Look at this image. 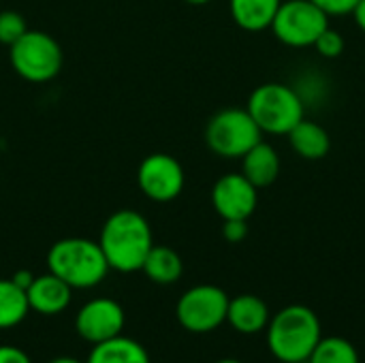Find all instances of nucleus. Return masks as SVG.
I'll list each match as a JSON object with an SVG mask.
<instances>
[{
  "instance_id": "nucleus-13",
  "label": "nucleus",
  "mask_w": 365,
  "mask_h": 363,
  "mask_svg": "<svg viewBox=\"0 0 365 363\" xmlns=\"http://www.w3.org/2000/svg\"><path fill=\"white\" fill-rule=\"evenodd\" d=\"M269 319H272L269 308L259 295L242 293L229 300L227 323L242 336H255L265 332Z\"/></svg>"
},
{
  "instance_id": "nucleus-3",
  "label": "nucleus",
  "mask_w": 365,
  "mask_h": 363,
  "mask_svg": "<svg viewBox=\"0 0 365 363\" xmlns=\"http://www.w3.org/2000/svg\"><path fill=\"white\" fill-rule=\"evenodd\" d=\"M47 267L71 289H94L109 274V263L98 242L88 237L58 240L47 252Z\"/></svg>"
},
{
  "instance_id": "nucleus-21",
  "label": "nucleus",
  "mask_w": 365,
  "mask_h": 363,
  "mask_svg": "<svg viewBox=\"0 0 365 363\" xmlns=\"http://www.w3.org/2000/svg\"><path fill=\"white\" fill-rule=\"evenodd\" d=\"M28 30L26 19L17 11H0V43L11 47Z\"/></svg>"
},
{
  "instance_id": "nucleus-9",
  "label": "nucleus",
  "mask_w": 365,
  "mask_h": 363,
  "mask_svg": "<svg viewBox=\"0 0 365 363\" xmlns=\"http://www.w3.org/2000/svg\"><path fill=\"white\" fill-rule=\"evenodd\" d=\"M184 182H186L184 167L171 154L154 152L139 163L137 184L141 193L156 203H167L178 199L184 190Z\"/></svg>"
},
{
  "instance_id": "nucleus-26",
  "label": "nucleus",
  "mask_w": 365,
  "mask_h": 363,
  "mask_svg": "<svg viewBox=\"0 0 365 363\" xmlns=\"http://www.w3.org/2000/svg\"><path fill=\"white\" fill-rule=\"evenodd\" d=\"M11 280L17 285V287H21L24 291L32 285V280H34V274L30 272V270H17L13 276H11Z\"/></svg>"
},
{
  "instance_id": "nucleus-28",
  "label": "nucleus",
  "mask_w": 365,
  "mask_h": 363,
  "mask_svg": "<svg viewBox=\"0 0 365 363\" xmlns=\"http://www.w3.org/2000/svg\"><path fill=\"white\" fill-rule=\"evenodd\" d=\"M49 363H86V362H81V359H75V357H56V359H51Z\"/></svg>"
},
{
  "instance_id": "nucleus-8",
  "label": "nucleus",
  "mask_w": 365,
  "mask_h": 363,
  "mask_svg": "<svg viewBox=\"0 0 365 363\" xmlns=\"http://www.w3.org/2000/svg\"><path fill=\"white\" fill-rule=\"evenodd\" d=\"M229 300L231 297L216 285L190 287L178 300V323L190 334H210L227 323Z\"/></svg>"
},
{
  "instance_id": "nucleus-7",
  "label": "nucleus",
  "mask_w": 365,
  "mask_h": 363,
  "mask_svg": "<svg viewBox=\"0 0 365 363\" xmlns=\"http://www.w3.org/2000/svg\"><path fill=\"white\" fill-rule=\"evenodd\" d=\"M329 28V15L312 0H282L269 30L287 47H312Z\"/></svg>"
},
{
  "instance_id": "nucleus-1",
  "label": "nucleus",
  "mask_w": 365,
  "mask_h": 363,
  "mask_svg": "<svg viewBox=\"0 0 365 363\" xmlns=\"http://www.w3.org/2000/svg\"><path fill=\"white\" fill-rule=\"evenodd\" d=\"M98 246L109 263V270L122 274L139 272L154 246L152 227L143 214L135 210H118L105 220L98 235Z\"/></svg>"
},
{
  "instance_id": "nucleus-15",
  "label": "nucleus",
  "mask_w": 365,
  "mask_h": 363,
  "mask_svg": "<svg viewBox=\"0 0 365 363\" xmlns=\"http://www.w3.org/2000/svg\"><path fill=\"white\" fill-rule=\"evenodd\" d=\"M293 152L306 160H321L329 154L331 150V137L329 133L314 120H302L291 128L287 135Z\"/></svg>"
},
{
  "instance_id": "nucleus-25",
  "label": "nucleus",
  "mask_w": 365,
  "mask_h": 363,
  "mask_svg": "<svg viewBox=\"0 0 365 363\" xmlns=\"http://www.w3.org/2000/svg\"><path fill=\"white\" fill-rule=\"evenodd\" d=\"M0 363H32L28 353L13 344H0Z\"/></svg>"
},
{
  "instance_id": "nucleus-20",
  "label": "nucleus",
  "mask_w": 365,
  "mask_h": 363,
  "mask_svg": "<svg viewBox=\"0 0 365 363\" xmlns=\"http://www.w3.org/2000/svg\"><path fill=\"white\" fill-rule=\"evenodd\" d=\"M306 363H361L355 344L342 336H323Z\"/></svg>"
},
{
  "instance_id": "nucleus-2",
  "label": "nucleus",
  "mask_w": 365,
  "mask_h": 363,
  "mask_svg": "<svg viewBox=\"0 0 365 363\" xmlns=\"http://www.w3.org/2000/svg\"><path fill=\"white\" fill-rule=\"evenodd\" d=\"M265 338L274 359L280 363H306L323 338L321 319L304 304L284 306L269 319Z\"/></svg>"
},
{
  "instance_id": "nucleus-11",
  "label": "nucleus",
  "mask_w": 365,
  "mask_h": 363,
  "mask_svg": "<svg viewBox=\"0 0 365 363\" xmlns=\"http://www.w3.org/2000/svg\"><path fill=\"white\" fill-rule=\"evenodd\" d=\"M259 203V188L240 171L216 180L212 205L222 220H248Z\"/></svg>"
},
{
  "instance_id": "nucleus-16",
  "label": "nucleus",
  "mask_w": 365,
  "mask_h": 363,
  "mask_svg": "<svg viewBox=\"0 0 365 363\" xmlns=\"http://www.w3.org/2000/svg\"><path fill=\"white\" fill-rule=\"evenodd\" d=\"M282 0H229L233 21L246 32L269 30Z\"/></svg>"
},
{
  "instance_id": "nucleus-17",
  "label": "nucleus",
  "mask_w": 365,
  "mask_h": 363,
  "mask_svg": "<svg viewBox=\"0 0 365 363\" xmlns=\"http://www.w3.org/2000/svg\"><path fill=\"white\" fill-rule=\"evenodd\" d=\"M86 363H152L150 353L143 344H139L133 338L115 336L111 340L92 344V351Z\"/></svg>"
},
{
  "instance_id": "nucleus-29",
  "label": "nucleus",
  "mask_w": 365,
  "mask_h": 363,
  "mask_svg": "<svg viewBox=\"0 0 365 363\" xmlns=\"http://www.w3.org/2000/svg\"><path fill=\"white\" fill-rule=\"evenodd\" d=\"M184 2L195 4V6H203V4H207V2H212V0H184Z\"/></svg>"
},
{
  "instance_id": "nucleus-6",
  "label": "nucleus",
  "mask_w": 365,
  "mask_h": 363,
  "mask_svg": "<svg viewBox=\"0 0 365 363\" xmlns=\"http://www.w3.org/2000/svg\"><path fill=\"white\" fill-rule=\"evenodd\" d=\"M261 139L263 133L246 107L220 109L205 124V143L220 158H242Z\"/></svg>"
},
{
  "instance_id": "nucleus-10",
  "label": "nucleus",
  "mask_w": 365,
  "mask_h": 363,
  "mask_svg": "<svg viewBox=\"0 0 365 363\" xmlns=\"http://www.w3.org/2000/svg\"><path fill=\"white\" fill-rule=\"evenodd\" d=\"M126 315L120 302L111 297H94L86 302L75 317V332L83 342L98 344L124 332Z\"/></svg>"
},
{
  "instance_id": "nucleus-23",
  "label": "nucleus",
  "mask_w": 365,
  "mask_h": 363,
  "mask_svg": "<svg viewBox=\"0 0 365 363\" xmlns=\"http://www.w3.org/2000/svg\"><path fill=\"white\" fill-rule=\"evenodd\" d=\"M222 237L229 244H240L248 237V220H222Z\"/></svg>"
},
{
  "instance_id": "nucleus-14",
  "label": "nucleus",
  "mask_w": 365,
  "mask_h": 363,
  "mask_svg": "<svg viewBox=\"0 0 365 363\" xmlns=\"http://www.w3.org/2000/svg\"><path fill=\"white\" fill-rule=\"evenodd\" d=\"M240 160H242V173L257 188L272 186L278 180L280 169H282V160H280L278 150L263 139L252 150H248Z\"/></svg>"
},
{
  "instance_id": "nucleus-22",
  "label": "nucleus",
  "mask_w": 365,
  "mask_h": 363,
  "mask_svg": "<svg viewBox=\"0 0 365 363\" xmlns=\"http://www.w3.org/2000/svg\"><path fill=\"white\" fill-rule=\"evenodd\" d=\"M312 47L317 49V53H319L321 58L334 60V58H340V56L344 53L346 43H344V36H342L338 30H334V28L329 26V28L317 39V43H314Z\"/></svg>"
},
{
  "instance_id": "nucleus-18",
  "label": "nucleus",
  "mask_w": 365,
  "mask_h": 363,
  "mask_svg": "<svg viewBox=\"0 0 365 363\" xmlns=\"http://www.w3.org/2000/svg\"><path fill=\"white\" fill-rule=\"evenodd\" d=\"M141 272L148 276V280H152L154 285H173L182 278L184 274V263L182 257L169 248V246H152V250L148 252Z\"/></svg>"
},
{
  "instance_id": "nucleus-4",
  "label": "nucleus",
  "mask_w": 365,
  "mask_h": 363,
  "mask_svg": "<svg viewBox=\"0 0 365 363\" xmlns=\"http://www.w3.org/2000/svg\"><path fill=\"white\" fill-rule=\"evenodd\" d=\"M246 109L261 133L267 135H289L291 128L306 118V105L297 90L280 81L257 86L248 96Z\"/></svg>"
},
{
  "instance_id": "nucleus-12",
  "label": "nucleus",
  "mask_w": 365,
  "mask_h": 363,
  "mask_svg": "<svg viewBox=\"0 0 365 363\" xmlns=\"http://www.w3.org/2000/svg\"><path fill=\"white\" fill-rule=\"evenodd\" d=\"M26 297L30 310L43 317H53L68 308L73 300V289L62 278L47 272L43 276H34L32 285L26 289Z\"/></svg>"
},
{
  "instance_id": "nucleus-27",
  "label": "nucleus",
  "mask_w": 365,
  "mask_h": 363,
  "mask_svg": "<svg viewBox=\"0 0 365 363\" xmlns=\"http://www.w3.org/2000/svg\"><path fill=\"white\" fill-rule=\"evenodd\" d=\"M351 15H353L355 24L359 26V30L365 32V0H359V2L355 4V9L351 11Z\"/></svg>"
},
{
  "instance_id": "nucleus-19",
  "label": "nucleus",
  "mask_w": 365,
  "mask_h": 363,
  "mask_svg": "<svg viewBox=\"0 0 365 363\" xmlns=\"http://www.w3.org/2000/svg\"><path fill=\"white\" fill-rule=\"evenodd\" d=\"M30 312L26 291L11 278H0V329L17 327Z\"/></svg>"
},
{
  "instance_id": "nucleus-30",
  "label": "nucleus",
  "mask_w": 365,
  "mask_h": 363,
  "mask_svg": "<svg viewBox=\"0 0 365 363\" xmlns=\"http://www.w3.org/2000/svg\"><path fill=\"white\" fill-rule=\"evenodd\" d=\"M216 363H244V362H240V359H231V357H227V359H218Z\"/></svg>"
},
{
  "instance_id": "nucleus-5",
  "label": "nucleus",
  "mask_w": 365,
  "mask_h": 363,
  "mask_svg": "<svg viewBox=\"0 0 365 363\" xmlns=\"http://www.w3.org/2000/svg\"><path fill=\"white\" fill-rule=\"evenodd\" d=\"M9 60L13 71L32 83L51 81L62 71V47L60 43L43 30H26L11 47Z\"/></svg>"
},
{
  "instance_id": "nucleus-24",
  "label": "nucleus",
  "mask_w": 365,
  "mask_h": 363,
  "mask_svg": "<svg viewBox=\"0 0 365 363\" xmlns=\"http://www.w3.org/2000/svg\"><path fill=\"white\" fill-rule=\"evenodd\" d=\"M312 2L321 6L329 17H340V15H351V11L359 0H312Z\"/></svg>"
}]
</instances>
